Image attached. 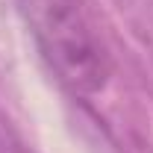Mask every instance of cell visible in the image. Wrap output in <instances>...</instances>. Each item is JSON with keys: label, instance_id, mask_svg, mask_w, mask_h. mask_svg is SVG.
<instances>
[{"label": "cell", "instance_id": "6da1fadb", "mask_svg": "<svg viewBox=\"0 0 153 153\" xmlns=\"http://www.w3.org/2000/svg\"><path fill=\"white\" fill-rule=\"evenodd\" d=\"M38 41L59 74L79 94H94L109 79V53L79 0H38Z\"/></svg>", "mask_w": 153, "mask_h": 153}]
</instances>
